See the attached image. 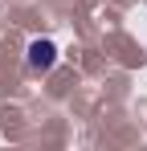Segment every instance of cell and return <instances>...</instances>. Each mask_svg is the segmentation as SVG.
<instances>
[{"instance_id": "6da1fadb", "label": "cell", "mask_w": 147, "mask_h": 151, "mask_svg": "<svg viewBox=\"0 0 147 151\" xmlns=\"http://www.w3.org/2000/svg\"><path fill=\"white\" fill-rule=\"evenodd\" d=\"M53 61H57V45H53V41H33V45H29V70L41 74Z\"/></svg>"}]
</instances>
